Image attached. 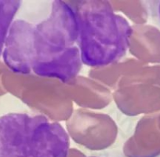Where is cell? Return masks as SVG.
Instances as JSON below:
<instances>
[{
    "instance_id": "obj_3",
    "label": "cell",
    "mask_w": 160,
    "mask_h": 157,
    "mask_svg": "<svg viewBox=\"0 0 160 157\" xmlns=\"http://www.w3.org/2000/svg\"><path fill=\"white\" fill-rule=\"evenodd\" d=\"M70 139L60 124L42 115L0 117V157H68Z\"/></svg>"
},
{
    "instance_id": "obj_1",
    "label": "cell",
    "mask_w": 160,
    "mask_h": 157,
    "mask_svg": "<svg viewBox=\"0 0 160 157\" xmlns=\"http://www.w3.org/2000/svg\"><path fill=\"white\" fill-rule=\"evenodd\" d=\"M78 39L75 8L64 1H54L50 15L37 24L13 21L2 58L16 73H34L69 82L78 75L83 64Z\"/></svg>"
},
{
    "instance_id": "obj_6",
    "label": "cell",
    "mask_w": 160,
    "mask_h": 157,
    "mask_svg": "<svg viewBox=\"0 0 160 157\" xmlns=\"http://www.w3.org/2000/svg\"><path fill=\"white\" fill-rule=\"evenodd\" d=\"M92 157H96V156H92Z\"/></svg>"
},
{
    "instance_id": "obj_5",
    "label": "cell",
    "mask_w": 160,
    "mask_h": 157,
    "mask_svg": "<svg viewBox=\"0 0 160 157\" xmlns=\"http://www.w3.org/2000/svg\"><path fill=\"white\" fill-rule=\"evenodd\" d=\"M157 15H158V21L160 22V1L158 2V5H157Z\"/></svg>"
},
{
    "instance_id": "obj_2",
    "label": "cell",
    "mask_w": 160,
    "mask_h": 157,
    "mask_svg": "<svg viewBox=\"0 0 160 157\" xmlns=\"http://www.w3.org/2000/svg\"><path fill=\"white\" fill-rule=\"evenodd\" d=\"M74 8L82 64L104 67L125 56L133 30L128 21L116 13L110 3L87 0L78 2Z\"/></svg>"
},
{
    "instance_id": "obj_4",
    "label": "cell",
    "mask_w": 160,
    "mask_h": 157,
    "mask_svg": "<svg viewBox=\"0 0 160 157\" xmlns=\"http://www.w3.org/2000/svg\"><path fill=\"white\" fill-rule=\"evenodd\" d=\"M21 5V1L0 0V57L2 56L7 35Z\"/></svg>"
}]
</instances>
